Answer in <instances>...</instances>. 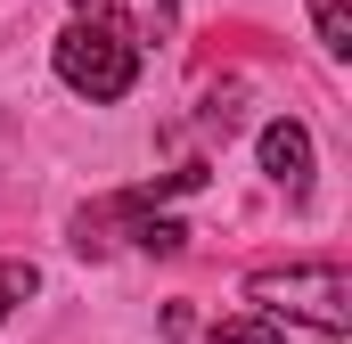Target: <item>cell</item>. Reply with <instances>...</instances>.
<instances>
[{
  "label": "cell",
  "instance_id": "6da1fadb",
  "mask_svg": "<svg viewBox=\"0 0 352 344\" xmlns=\"http://www.w3.org/2000/svg\"><path fill=\"white\" fill-rule=\"evenodd\" d=\"M50 58H58V83L82 90L90 107H107V98H123V90L140 83V41H131L115 17H90V8L58 33V50H50Z\"/></svg>",
  "mask_w": 352,
  "mask_h": 344
},
{
  "label": "cell",
  "instance_id": "7a4b0ae2",
  "mask_svg": "<svg viewBox=\"0 0 352 344\" xmlns=\"http://www.w3.org/2000/svg\"><path fill=\"white\" fill-rule=\"evenodd\" d=\"M246 295L270 303V312H287V320L328 328V336H344V328H352V279H344V262H287V270H254Z\"/></svg>",
  "mask_w": 352,
  "mask_h": 344
},
{
  "label": "cell",
  "instance_id": "3957f363",
  "mask_svg": "<svg viewBox=\"0 0 352 344\" xmlns=\"http://www.w3.org/2000/svg\"><path fill=\"white\" fill-rule=\"evenodd\" d=\"M263 172L287 189V197H303V189H311V131H303L295 115L263 123Z\"/></svg>",
  "mask_w": 352,
  "mask_h": 344
},
{
  "label": "cell",
  "instance_id": "277c9868",
  "mask_svg": "<svg viewBox=\"0 0 352 344\" xmlns=\"http://www.w3.org/2000/svg\"><path fill=\"white\" fill-rule=\"evenodd\" d=\"M90 17H115L131 41H173L180 33V0H74Z\"/></svg>",
  "mask_w": 352,
  "mask_h": 344
},
{
  "label": "cell",
  "instance_id": "5b68a950",
  "mask_svg": "<svg viewBox=\"0 0 352 344\" xmlns=\"http://www.w3.org/2000/svg\"><path fill=\"white\" fill-rule=\"evenodd\" d=\"M205 344H287V328H278V312H246V320H221Z\"/></svg>",
  "mask_w": 352,
  "mask_h": 344
},
{
  "label": "cell",
  "instance_id": "8992f818",
  "mask_svg": "<svg viewBox=\"0 0 352 344\" xmlns=\"http://www.w3.org/2000/svg\"><path fill=\"white\" fill-rule=\"evenodd\" d=\"M311 25L336 58H352V0H311Z\"/></svg>",
  "mask_w": 352,
  "mask_h": 344
},
{
  "label": "cell",
  "instance_id": "52a82bcc",
  "mask_svg": "<svg viewBox=\"0 0 352 344\" xmlns=\"http://www.w3.org/2000/svg\"><path fill=\"white\" fill-rule=\"evenodd\" d=\"M33 287H41V270H33V262H0V320H8Z\"/></svg>",
  "mask_w": 352,
  "mask_h": 344
},
{
  "label": "cell",
  "instance_id": "ba28073f",
  "mask_svg": "<svg viewBox=\"0 0 352 344\" xmlns=\"http://www.w3.org/2000/svg\"><path fill=\"white\" fill-rule=\"evenodd\" d=\"M328 344H336V336H328Z\"/></svg>",
  "mask_w": 352,
  "mask_h": 344
}]
</instances>
